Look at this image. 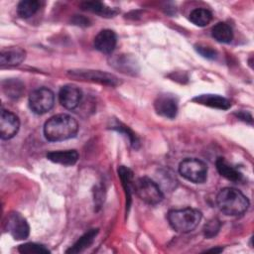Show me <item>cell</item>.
Wrapping results in <instances>:
<instances>
[{"instance_id": "1", "label": "cell", "mask_w": 254, "mask_h": 254, "mask_svg": "<svg viewBox=\"0 0 254 254\" xmlns=\"http://www.w3.org/2000/svg\"><path fill=\"white\" fill-rule=\"evenodd\" d=\"M78 131L77 121L68 114H57L44 125V135L48 141L59 142L73 138Z\"/></svg>"}, {"instance_id": "2", "label": "cell", "mask_w": 254, "mask_h": 254, "mask_svg": "<svg viewBox=\"0 0 254 254\" xmlns=\"http://www.w3.org/2000/svg\"><path fill=\"white\" fill-rule=\"evenodd\" d=\"M216 204L221 212L230 216L243 214L249 207V199L235 188H223L216 195Z\"/></svg>"}, {"instance_id": "3", "label": "cell", "mask_w": 254, "mask_h": 254, "mask_svg": "<svg viewBox=\"0 0 254 254\" xmlns=\"http://www.w3.org/2000/svg\"><path fill=\"white\" fill-rule=\"evenodd\" d=\"M201 216L199 210L191 207L172 209L167 215L171 227L181 233L192 231L200 222Z\"/></svg>"}, {"instance_id": "4", "label": "cell", "mask_w": 254, "mask_h": 254, "mask_svg": "<svg viewBox=\"0 0 254 254\" xmlns=\"http://www.w3.org/2000/svg\"><path fill=\"white\" fill-rule=\"evenodd\" d=\"M133 190L144 202L155 205L162 201L164 194L160 186L148 177L137 179L133 185Z\"/></svg>"}, {"instance_id": "5", "label": "cell", "mask_w": 254, "mask_h": 254, "mask_svg": "<svg viewBox=\"0 0 254 254\" xmlns=\"http://www.w3.org/2000/svg\"><path fill=\"white\" fill-rule=\"evenodd\" d=\"M179 173L189 182L202 184L207 179V166L199 159L187 158L180 163Z\"/></svg>"}, {"instance_id": "6", "label": "cell", "mask_w": 254, "mask_h": 254, "mask_svg": "<svg viewBox=\"0 0 254 254\" xmlns=\"http://www.w3.org/2000/svg\"><path fill=\"white\" fill-rule=\"evenodd\" d=\"M55 103L54 92L46 87H40L29 95V107L36 114H44L50 111Z\"/></svg>"}, {"instance_id": "7", "label": "cell", "mask_w": 254, "mask_h": 254, "mask_svg": "<svg viewBox=\"0 0 254 254\" xmlns=\"http://www.w3.org/2000/svg\"><path fill=\"white\" fill-rule=\"evenodd\" d=\"M5 226L15 240H23L29 236L30 226L26 218L17 211H12L8 214Z\"/></svg>"}, {"instance_id": "8", "label": "cell", "mask_w": 254, "mask_h": 254, "mask_svg": "<svg viewBox=\"0 0 254 254\" xmlns=\"http://www.w3.org/2000/svg\"><path fill=\"white\" fill-rule=\"evenodd\" d=\"M68 74L74 78L98 82L101 84H107L111 86H116L119 83L118 78L115 75L105 71H100V70L76 69V70H69Z\"/></svg>"}, {"instance_id": "9", "label": "cell", "mask_w": 254, "mask_h": 254, "mask_svg": "<svg viewBox=\"0 0 254 254\" xmlns=\"http://www.w3.org/2000/svg\"><path fill=\"white\" fill-rule=\"evenodd\" d=\"M20 127V120L16 114L6 110L1 109L0 115V137L2 140H8L13 138Z\"/></svg>"}, {"instance_id": "10", "label": "cell", "mask_w": 254, "mask_h": 254, "mask_svg": "<svg viewBox=\"0 0 254 254\" xmlns=\"http://www.w3.org/2000/svg\"><path fill=\"white\" fill-rule=\"evenodd\" d=\"M82 92L76 85L65 84L61 87L59 101L62 106L68 110L75 109L81 102Z\"/></svg>"}, {"instance_id": "11", "label": "cell", "mask_w": 254, "mask_h": 254, "mask_svg": "<svg viewBox=\"0 0 254 254\" xmlns=\"http://www.w3.org/2000/svg\"><path fill=\"white\" fill-rule=\"evenodd\" d=\"M154 107L160 116L173 119L178 113V100L171 94H160L154 101Z\"/></svg>"}, {"instance_id": "12", "label": "cell", "mask_w": 254, "mask_h": 254, "mask_svg": "<svg viewBox=\"0 0 254 254\" xmlns=\"http://www.w3.org/2000/svg\"><path fill=\"white\" fill-rule=\"evenodd\" d=\"M117 44L116 34L109 29L101 30L94 38V47L102 54H111Z\"/></svg>"}, {"instance_id": "13", "label": "cell", "mask_w": 254, "mask_h": 254, "mask_svg": "<svg viewBox=\"0 0 254 254\" xmlns=\"http://www.w3.org/2000/svg\"><path fill=\"white\" fill-rule=\"evenodd\" d=\"M26 58V52L20 47L5 48L0 53V64L2 66H14L20 64Z\"/></svg>"}, {"instance_id": "14", "label": "cell", "mask_w": 254, "mask_h": 254, "mask_svg": "<svg viewBox=\"0 0 254 254\" xmlns=\"http://www.w3.org/2000/svg\"><path fill=\"white\" fill-rule=\"evenodd\" d=\"M192 101L201 105L222 110H227L231 106V103L227 98L217 94H200L193 97Z\"/></svg>"}, {"instance_id": "15", "label": "cell", "mask_w": 254, "mask_h": 254, "mask_svg": "<svg viewBox=\"0 0 254 254\" xmlns=\"http://www.w3.org/2000/svg\"><path fill=\"white\" fill-rule=\"evenodd\" d=\"M47 159L56 164L64 166H73L78 160V153L75 150L53 151L47 154Z\"/></svg>"}, {"instance_id": "16", "label": "cell", "mask_w": 254, "mask_h": 254, "mask_svg": "<svg viewBox=\"0 0 254 254\" xmlns=\"http://www.w3.org/2000/svg\"><path fill=\"white\" fill-rule=\"evenodd\" d=\"M217 172L223 178L227 179L228 181L237 183L242 180V174L232 165H230L224 158H218L215 162Z\"/></svg>"}, {"instance_id": "17", "label": "cell", "mask_w": 254, "mask_h": 254, "mask_svg": "<svg viewBox=\"0 0 254 254\" xmlns=\"http://www.w3.org/2000/svg\"><path fill=\"white\" fill-rule=\"evenodd\" d=\"M211 36L219 43L229 44L233 39V31L228 24L219 22L212 27Z\"/></svg>"}, {"instance_id": "18", "label": "cell", "mask_w": 254, "mask_h": 254, "mask_svg": "<svg viewBox=\"0 0 254 254\" xmlns=\"http://www.w3.org/2000/svg\"><path fill=\"white\" fill-rule=\"evenodd\" d=\"M81 8L85 11H89L100 15L101 17H113L117 11L114 8L107 7L105 4L97 1H86L81 4Z\"/></svg>"}, {"instance_id": "19", "label": "cell", "mask_w": 254, "mask_h": 254, "mask_svg": "<svg viewBox=\"0 0 254 254\" xmlns=\"http://www.w3.org/2000/svg\"><path fill=\"white\" fill-rule=\"evenodd\" d=\"M98 233V229H90L87 232H85L69 249H67L66 253H79L82 252L84 249L89 247V245L92 244L94 238L96 237Z\"/></svg>"}, {"instance_id": "20", "label": "cell", "mask_w": 254, "mask_h": 254, "mask_svg": "<svg viewBox=\"0 0 254 254\" xmlns=\"http://www.w3.org/2000/svg\"><path fill=\"white\" fill-rule=\"evenodd\" d=\"M2 88L4 93L13 99H17L22 96L24 92V84L19 79H6L2 82Z\"/></svg>"}, {"instance_id": "21", "label": "cell", "mask_w": 254, "mask_h": 254, "mask_svg": "<svg viewBox=\"0 0 254 254\" xmlns=\"http://www.w3.org/2000/svg\"><path fill=\"white\" fill-rule=\"evenodd\" d=\"M190 21L198 27H204L212 19V14L209 10L204 8H195L189 15Z\"/></svg>"}, {"instance_id": "22", "label": "cell", "mask_w": 254, "mask_h": 254, "mask_svg": "<svg viewBox=\"0 0 254 254\" xmlns=\"http://www.w3.org/2000/svg\"><path fill=\"white\" fill-rule=\"evenodd\" d=\"M41 3L38 0H23L17 6V13L19 17L27 19L32 17L40 8Z\"/></svg>"}, {"instance_id": "23", "label": "cell", "mask_w": 254, "mask_h": 254, "mask_svg": "<svg viewBox=\"0 0 254 254\" xmlns=\"http://www.w3.org/2000/svg\"><path fill=\"white\" fill-rule=\"evenodd\" d=\"M118 173L119 176L121 178L122 181V185L125 189L126 191V197H127V206L129 207L130 205V200H131V191L133 190V185H134V181H133V173L129 168H126L124 166H121L118 169Z\"/></svg>"}, {"instance_id": "24", "label": "cell", "mask_w": 254, "mask_h": 254, "mask_svg": "<svg viewBox=\"0 0 254 254\" xmlns=\"http://www.w3.org/2000/svg\"><path fill=\"white\" fill-rule=\"evenodd\" d=\"M18 251L24 254H42V253H50L51 251L42 244H37L33 242H28L19 246Z\"/></svg>"}, {"instance_id": "25", "label": "cell", "mask_w": 254, "mask_h": 254, "mask_svg": "<svg viewBox=\"0 0 254 254\" xmlns=\"http://www.w3.org/2000/svg\"><path fill=\"white\" fill-rule=\"evenodd\" d=\"M220 226H221V223L217 218H212V219L208 220L204 224L203 229H202L204 237L205 238H212L213 236H215L218 233V231L220 229Z\"/></svg>"}, {"instance_id": "26", "label": "cell", "mask_w": 254, "mask_h": 254, "mask_svg": "<svg viewBox=\"0 0 254 254\" xmlns=\"http://www.w3.org/2000/svg\"><path fill=\"white\" fill-rule=\"evenodd\" d=\"M195 50H196V52L200 56H202L203 58L208 59V60H213L217 56L216 51L213 50L210 47H206V46H202V45H197V46H195Z\"/></svg>"}, {"instance_id": "27", "label": "cell", "mask_w": 254, "mask_h": 254, "mask_svg": "<svg viewBox=\"0 0 254 254\" xmlns=\"http://www.w3.org/2000/svg\"><path fill=\"white\" fill-rule=\"evenodd\" d=\"M235 115H236L239 119H241V120H243V121H245V122H249L250 124L252 123V116H251V114L248 113V112L240 111V112L236 113Z\"/></svg>"}, {"instance_id": "28", "label": "cell", "mask_w": 254, "mask_h": 254, "mask_svg": "<svg viewBox=\"0 0 254 254\" xmlns=\"http://www.w3.org/2000/svg\"><path fill=\"white\" fill-rule=\"evenodd\" d=\"M73 23L76 25H80V26H82V25L87 26V25H89V20L84 18L83 16H75Z\"/></svg>"}, {"instance_id": "29", "label": "cell", "mask_w": 254, "mask_h": 254, "mask_svg": "<svg viewBox=\"0 0 254 254\" xmlns=\"http://www.w3.org/2000/svg\"><path fill=\"white\" fill-rule=\"evenodd\" d=\"M222 251V248H215V249H209L207 250V252H214V253H218V252H221Z\"/></svg>"}]
</instances>
